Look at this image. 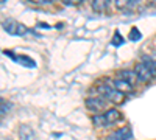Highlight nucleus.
<instances>
[{"label":"nucleus","instance_id":"1","mask_svg":"<svg viewBox=\"0 0 156 140\" xmlns=\"http://www.w3.org/2000/svg\"><path fill=\"white\" fill-rule=\"evenodd\" d=\"M98 92L101 94L100 97H103L105 100L111 101L112 104H122L123 101H125V94L115 90L114 87L111 89V87H106V86H100L98 87Z\"/></svg>","mask_w":156,"mask_h":140},{"label":"nucleus","instance_id":"2","mask_svg":"<svg viewBox=\"0 0 156 140\" xmlns=\"http://www.w3.org/2000/svg\"><path fill=\"white\" fill-rule=\"evenodd\" d=\"M3 28L9 33V34H23L25 31H27V28L23 27V25L14 22V20H6L3 22Z\"/></svg>","mask_w":156,"mask_h":140},{"label":"nucleus","instance_id":"3","mask_svg":"<svg viewBox=\"0 0 156 140\" xmlns=\"http://www.w3.org/2000/svg\"><path fill=\"white\" fill-rule=\"evenodd\" d=\"M112 87L115 89V90H119L122 94H131L134 90V87L133 84H129L128 81L122 80V78H117L115 81H112Z\"/></svg>","mask_w":156,"mask_h":140},{"label":"nucleus","instance_id":"4","mask_svg":"<svg viewBox=\"0 0 156 140\" xmlns=\"http://www.w3.org/2000/svg\"><path fill=\"white\" fill-rule=\"evenodd\" d=\"M103 117H105V121L108 126V125H112V123H117L119 120H122V114L117 109H109L108 112L103 114Z\"/></svg>","mask_w":156,"mask_h":140},{"label":"nucleus","instance_id":"5","mask_svg":"<svg viewBox=\"0 0 156 140\" xmlns=\"http://www.w3.org/2000/svg\"><path fill=\"white\" fill-rule=\"evenodd\" d=\"M129 137H131L129 129L128 128H120V129H117L115 132H112L111 135H108L106 140H128Z\"/></svg>","mask_w":156,"mask_h":140},{"label":"nucleus","instance_id":"6","mask_svg":"<svg viewBox=\"0 0 156 140\" xmlns=\"http://www.w3.org/2000/svg\"><path fill=\"white\" fill-rule=\"evenodd\" d=\"M86 106L90 111H100L101 108H105V98H89L86 101Z\"/></svg>","mask_w":156,"mask_h":140},{"label":"nucleus","instance_id":"7","mask_svg":"<svg viewBox=\"0 0 156 140\" xmlns=\"http://www.w3.org/2000/svg\"><path fill=\"white\" fill-rule=\"evenodd\" d=\"M119 78H122V80H125V81H128L129 84H136L137 83V80H139V76H137V73L136 72H133V70H122L120 73H119Z\"/></svg>","mask_w":156,"mask_h":140},{"label":"nucleus","instance_id":"8","mask_svg":"<svg viewBox=\"0 0 156 140\" xmlns=\"http://www.w3.org/2000/svg\"><path fill=\"white\" fill-rule=\"evenodd\" d=\"M109 5V0H92V8L97 11V12H101L105 11Z\"/></svg>","mask_w":156,"mask_h":140},{"label":"nucleus","instance_id":"9","mask_svg":"<svg viewBox=\"0 0 156 140\" xmlns=\"http://www.w3.org/2000/svg\"><path fill=\"white\" fill-rule=\"evenodd\" d=\"M128 5H131L129 0H115V6L119 8V9H125Z\"/></svg>","mask_w":156,"mask_h":140},{"label":"nucleus","instance_id":"10","mask_svg":"<svg viewBox=\"0 0 156 140\" xmlns=\"http://www.w3.org/2000/svg\"><path fill=\"white\" fill-rule=\"evenodd\" d=\"M94 123L100 125V126H106V121H105V117H103V115H95L94 117Z\"/></svg>","mask_w":156,"mask_h":140},{"label":"nucleus","instance_id":"11","mask_svg":"<svg viewBox=\"0 0 156 140\" xmlns=\"http://www.w3.org/2000/svg\"><path fill=\"white\" fill-rule=\"evenodd\" d=\"M62 2L66 5H70V6H78L83 3V0H62Z\"/></svg>","mask_w":156,"mask_h":140},{"label":"nucleus","instance_id":"12","mask_svg":"<svg viewBox=\"0 0 156 140\" xmlns=\"http://www.w3.org/2000/svg\"><path fill=\"white\" fill-rule=\"evenodd\" d=\"M129 37H131L133 41H136V39H140V33H139V30L133 28V30H131V36H129Z\"/></svg>","mask_w":156,"mask_h":140},{"label":"nucleus","instance_id":"13","mask_svg":"<svg viewBox=\"0 0 156 140\" xmlns=\"http://www.w3.org/2000/svg\"><path fill=\"white\" fill-rule=\"evenodd\" d=\"M122 44V37L119 33H115V37H114V41H112V45H120Z\"/></svg>","mask_w":156,"mask_h":140},{"label":"nucleus","instance_id":"14","mask_svg":"<svg viewBox=\"0 0 156 140\" xmlns=\"http://www.w3.org/2000/svg\"><path fill=\"white\" fill-rule=\"evenodd\" d=\"M28 2L39 3V5H44V3H51V2H55V0H28Z\"/></svg>","mask_w":156,"mask_h":140},{"label":"nucleus","instance_id":"15","mask_svg":"<svg viewBox=\"0 0 156 140\" xmlns=\"http://www.w3.org/2000/svg\"><path fill=\"white\" fill-rule=\"evenodd\" d=\"M148 3H151V5H156V0H148Z\"/></svg>","mask_w":156,"mask_h":140},{"label":"nucleus","instance_id":"16","mask_svg":"<svg viewBox=\"0 0 156 140\" xmlns=\"http://www.w3.org/2000/svg\"><path fill=\"white\" fill-rule=\"evenodd\" d=\"M129 2H131V5H134V3H137L139 0H129Z\"/></svg>","mask_w":156,"mask_h":140},{"label":"nucleus","instance_id":"17","mask_svg":"<svg viewBox=\"0 0 156 140\" xmlns=\"http://www.w3.org/2000/svg\"><path fill=\"white\" fill-rule=\"evenodd\" d=\"M3 2H5V0H0V3H3Z\"/></svg>","mask_w":156,"mask_h":140}]
</instances>
